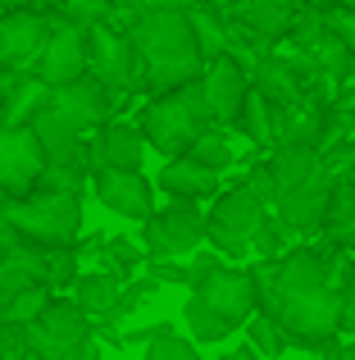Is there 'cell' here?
<instances>
[{
    "mask_svg": "<svg viewBox=\"0 0 355 360\" xmlns=\"http://www.w3.org/2000/svg\"><path fill=\"white\" fill-rule=\"evenodd\" d=\"M0 5H5V9H18V5H27V0H0Z\"/></svg>",
    "mask_w": 355,
    "mask_h": 360,
    "instance_id": "obj_39",
    "label": "cell"
},
{
    "mask_svg": "<svg viewBox=\"0 0 355 360\" xmlns=\"http://www.w3.org/2000/svg\"><path fill=\"white\" fill-rule=\"evenodd\" d=\"M87 73L96 82H105L109 91H123V87L137 82V51H133V41H128L123 32H114L105 18L87 27Z\"/></svg>",
    "mask_w": 355,
    "mask_h": 360,
    "instance_id": "obj_10",
    "label": "cell"
},
{
    "mask_svg": "<svg viewBox=\"0 0 355 360\" xmlns=\"http://www.w3.org/2000/svg\"><path fill=\"white\" fill-rule=\"evenodd\" d=\"M51 306V297H46V288H32V292H18V297L0 301V324H32L41 310Z\"/></svg>",
    "mask_w": 355,
    "mask_h": 360,
    "instance_id": "obj_29",
    "label": "cell"
},
{
    "mask_svg": "<svg viewBox=\"0 0 355 360\" xmlns=\"http://www.w3.org/2000/svg\"><path fill=\"white\" fill-rule=\"evenodd\" d=\"M32 69L46 87H64V82L82 78L87 73V27L73 18H51V32H46V46Z\"/></svg>",
    "mask_w": 355,
    "mask_h": 360,
    "instance_id": "obj_7",
    "label": "cell"
},
{
    "mask_svg": "<svg viewBox=\"0 0 355 360\" xmlns=\"http://www.w3.org/2000/svg\"><path fill=\"white\" fill-rule=\"evenodd\" d=\"M160 187L173 201H205V196L219 192V169L201 165V160H192V155H173L160 174Z\"/></svg>",
    "mask_w": 355,
    "mask_h": 360,
    "instance_id": "obj_18",
    "label": "cell"
},
{
    "mask_svg": "<svg viewBox=\"0 0 355 360\" xmlns=\"http://www.w3.org/2000/svg\"><path fill=\"white\" fill-rule=\"evenodd\" d=\"M278 115H287V110H274L255 87H250V91H246V101H241L237 123L246 128V137H250V141H260V146H264V141H274V137H278Z\"/></svg>",
    "mask_w": 355,
    "mask_h": 360,
    "instance_id": "obj_26",
    "label": "cell"
},
{
    "mask_svg": "<svg viewBox=\"0 0 355 360\" xmlns=\"http://www.w3.org/2000/svg\"><path fill=\"white\" fill-rule=\"evenodd\" d=\"M205 123L187 110V101L178 96V91H164L160 101H151L146 105V115H142V137H146V146H155V150H164V155H187L192 150V141H196V132H201Z\"/></svg>",
    "mask_w": 355,
    "mask_h": 360,
    "instance_id": "obj_8",
    "label": "cell"
},
{
    "mask_svg": "<svg viewBox=\"0 0 355 360\" xmlns=\"http://www.w3.org/2000/svg\"><path fill=\"white\" fill-rule=\"evenodd\" d=\"M333 192H337V178H333L328 169H319V174H310L305 183L283 187V192H278V214H283L287 229L314 233V229H323V224H328Z\"/></svg>",
    "mask_w": 355,
    "mask_h": 360,
    "instance_id": "obj_12",
    "label": "cell"
},
{
    "mask_svg": "<svg viewBox=\"0 0 355 360\" xmlns=\"http://www.w3.org/2000/svg\"><path fill=\"white\" fill-rule=\"evenodd\" d=\"M46 174V150L32 128H0V192L32 196Z\"/></svg>",
    "mask_w": 355,
    "mask_h": 360,
    "instance_id": "obj_9",
    "label": "cell"
},
{
    "mask_svg": "<svg viewBox=\"0 0 355 360\" xmlns=\"http://www.w3.org/2000/svg\"><path fill=\"white\" fill-rule=\"evenodd\" d=\"M91 187H96V201L105 205V210L123 214V219H151V183H146L142 169H91Z\"/></svg>",
    "mask_w": 355,
    "mask_h": 360,
    "instance_id": "obj_13",
    "label": "cell"
},
{
    "mask_svg": "<svg viewBox=\"0 0 355 360\" xmlns=\"http://www.w3.org/2000/svg\"><path fill=\"white\" fill-rule=\"evenodd\" d=\"M296 5H310V9H319V5H323V0H296Z\"/></svg>",
    "mask_w": 355,
    "mask_h": 360,
    "instance_id": "obj_40",
    "label": "cell"
},
{
    "mask_svg": "<svg viewBox=\"0 0 355 360\" xmlns=\"http://www.w3.org/2000/svg\"><path fill=\"white\" fill-rule=\"evenodd\" d=\"M274 183H278V192L283 187H296V183H305L310 174H319V146H310V141H283L278 146V155H274Z\"/></svg>",
    "mask_w": 355,
    "mask_h": 360,
    "instance_id": "obj_22",
    "label": "cell"
},
{
    "mask_svg": "<svg viewBox=\"0 0 355 360\" xmlns=\"http://www.w3.org/2000/svg\"><path fill=\"white\" fill-rule=\"evenodd\" d=\"M0 219L18 233V242H32L41 251L51 246H73L82 229V196L78 192H32L9 196Z\"/></svg>",
    "mask_w": 355,
    "mask_h": 360,
    "instance_id": "obj_3",
    "label": "cell"
},
{
    "mask_svg": "<svg viewBox=\"0 0 355 360\" xmlns=\"http://www.w3.org/2000/svg\"><path fill=\"white\" fill-rule=\"evenodd\" d=\"M119 292H123V283H119V274H109V269H100V274H82V278L73 283V301H78L87 315H100V319L114 310Z\"/></svg>",
    "mask_w": 355,
    "mask_h": 360,
    "instance_id": "obj_23",
    "label": "cell"
},
{
    "mask_svg": "<svg viewBox=\"0 0 355 360\" xmlns=\"http://www.w3.org/2000/svg\"><path fill=\"white\" fill-rule=\"evenodd\" d=\"M337 360H355V347H351V352H342V356H337Z\"/></svg>",
    "mask_w": 355,
    "mask_h": 360,
    "instance_id": "obj_42",
    "label": "cell"
},
{
    "mask_svg": "<svg viewBox=\"0 0 355 360\" xmlns=\"http://www.w3.org/2000/svg\"><path fill=\"white\" fill-rule=\"evenodd\" d=\"M51 105L60 110L73 128H96V123H105L114 101H109L105 82H96L91 73H82V78L64 82V87H51Z\"/></svg>",
    "mask_w": 355,
    "mask_h": 360,
    "instance_id": "obj_16",
    "label": "cell"
},
{
    "mask_svg": "<svg viewBox=\"0 0 355 360\" xmlns=\"http://www.w3.org/2000/svg\"><path fill=\"white\" fill-rule=\"evenodd\" d=\"M342 324L355 328V288H351V292H342Z\"/></svg>",
    "mask_w": 355,
    "mask_h": 360,
    "instance_id": "obj_36",
    "label": "cell"
},
{
    "mask_svg": "<svg viewBox=\"0 0 355 360\" xmlns=\"http://www.w3.org/2000/svg\"><path fill=\"white\" fill-rule=\"evenodd\" d=\"M187 18H192V37H196V51H201V60H219V55H228V32H223V23L210 14V9L196 5Z\"/></svg>",
    "mask_w": 355,
    "mask_h": 360,
    "instance_id": "obj_28",
    "label": "cell"
},
{
    "mask_svg": "<svg viewBox=\"0 0 355 360\" xmlns=\"http://www.w3.org/2000/svg\"><path fill=\"white\" fill-rule=\"evenodd\" d=\"M347 242H351V251H355V233H351V238H347Z\"/></svg>",
    "mask_w": 355,
    "mask_h": 360,
    "instance_id": "obj_44",
    "label": "cell"
},
{
    "mask_svg": "<svg viewBox=\"0 0 355 360\" xmlns=\"http://www.w3.org/2000/svg\"><path fill=\"white\" fill-rule=\"evenodd\" d=\"M205 242V214L196 210V201H173L169 210L146 219V260H169V255H187Z\"/></svg>",
    "mask_w": 355,
    "mask_h": 360,
    "instance_id": "obj_6",
    "label": "cell"
},
{
    "mask_svg": "<svg viewBox=\"0 0 355 360\" xmlns=\"http://www.w3.org/2000/svg\"><path fill=\"white\" fill-rule=\"evenodd\" d=\"M46 101H51V87H46L41 78H23L14 91H9V105H5V115H0V128H27Z\"/></svg>",
    "mask_w": 355,
    "mask_h": 360,
    "instance_id": "obj_25",
    "label": "cell"
},
{
    "mask_svg": "<svg viewBox=\"0 0 355 360\" xmlns=\"http://www.w3.org/2000/svg\"><path fill=\"white\" fill-rule=\"evenodd\" d=\"M142 360H201V352H196V342L178 338L173 328H155L151 347L142 352Z\"/></svg>",
    "mask_w": 355,
    "mask_h": 360,
    "instance_id": "obj_30",
    "label": "cell"
},
{
    "mask_svg": "<svg viewBox=\"0 0 355 360\" xmlns=\"http://www.w3.org/2000/svg\"><path fill=\"white\" fill-rule=\"evenodd\" d=\"M182 319H187V328H192L196 342H223V338L232 333L228 319H223V315H219V310H214L205 297H196V292H192V301H187Z\"/></svg>",
    "mask_w": 355,
    "mask_h": 360,
    "instance_id": "obj_27",
    "label": "cell"
},
{
    "mask_svg": "<svg viewBox=\"0 0 355 360\" xmlns=\"http://www.w3.org/2000/svg\"><path fill=\"white\" fill-rule=\"evenodd\" d=\"M250 347H255L264 360H274L283 352V328H278L269 315H250Z\"/></svg>",
    "mask_w": 355,
    "mask_h": 360,
    "instance_id": "obj_33",
    "label": "cell"
},
{
    "mask_svg": "<svg viewBox=\"0 0 355 360\" xmlns=\"http://www.w3.org/2000/svg\"><path fill=\"white\" fill-rule=\"evenodd\" d=\"M187 155L201 160V165H210V169H219V174L232 165V146L214 128H201V132H196V141H192V150H187Z\"/></svg>",
    "mask_w": 355,
    "mask_h": 360,
    "instance_id": "obj_31",
    "label": "cell"
},
{
    "mask_svg": "<svg viewBox=\"0 0 355 360\" xmlns=\"http://www.w3.org/2000/svg\"><path fill=\"white\" fill-rule=\"evenodd\" d=\"M91 338V319L78 301H51L27 324V352L36 360H73L82 342Z\"/></svg>",
    "mask_w": 355,
    "mask_h": 360,
    "instance_id": "obj_4",
    "label": "cell"
},
{
    "mask_svg": "<svg viewBox=\"0 0 355 360\" xmlns=\"http://www.w3.org/2000/svg\"><path fill=\"white\" fill-rule=\"evenodd\" d=\"M14 242H18V233L9 229L5 219H0V260H5V255H9V246H14Z\"/></svg>",
    "mask_w": 355,
    "mask_h": 360,
    "instance_id": "obj_37",
    "label": "cell"
},
{
    "mask_svg": "<svg viewBox=\"0 0 355 360\" xmlns=\"http://www.w3.org/2000/svg\"><path fill=\"white\" fill-rule=\"evenodd\" d=\"M237 18L250 37H278L296 23V0H241Z\"/></svg>",
    "mask_w": 355,
    "mask_h": 360,
    "instance_id": "obj_21",
    "label": "cell"
},
{
    "mask_svg": "<svg viewBox=\"0 0 355 360\" xmlns=\"http://www.w3.org/2000/svg\"><path fill=\"white\" fill-rule=\"evenodd\" d=\"M255 91L274 110H296L301 105V91H296L292 73H287V64H278V60H260L255 64Z\"/></svg>",
    "mask_w": 355,
    "mask_h": 360,
    "instance_id": "obj_24",
    "label": "cell"
},
{
    "mask_svg": "<svg viewBox=\"0 0 355 360\" xmlns=\"http://www.w3.org/2000/svg\"><path fill=\"white\" fill-rule=\"evenodd\" d=\"M333 5H342V9H355V0H333Z\"/></svg>",
    "mask_w": 355,
    "mask_h": 360,
    "instance_id": "obj_41",
    "label": "cell"
},
{
    "mask_svg": "<svg viewBox=\"0 0 355 360\" xmlns=\"http://www.w3.org/2000/svg\"><path fill=\"white\" fill-rule=\"evenodd\" d=\"M192 292L210 301L232 328L246 324V319L260 310V278H255V274H241V269H228V264H214Z\"/></svg>",
    "mask_w": 355,
    "mask_h": 360,
    "instance_id": "obj_11",
    "label": "cell"
},
{
    "mask_svg": "<svg viewBox=\"0 0 355 360\" xmlns=\"http://www.w3.org/2000/svg\"><path fill=\"white\" fill-rule=\"evenodd\" d=\"M5 201H9V196H5V192H0V214H5Z\"/></svg>",
    "mask_w": 355,
    "mask_h": 360,
    "instance_id": "obj_43",
    "label": "cell"
},
{
    "mask_svg": "<svg viewBox=\"0 0 355 360\" xmlns=\"http://www.w3.org/2000/svg\"><path fill=\"white\" fill-rule=\"evenodd\" d=\"M27 128H32V137L41 141L46 165H55V169H73V165H78V155H82L78 132H82V128H73V123L64 119L60 110L51 105V101H46V105L32 115V123H27Z\"/></svg>",
    "mask_w": 355,
    "mask_h": 360,
    "instance_id": "obj_17",
    "label": "cell"
},
{
    "mask_svg": "<svg viewBox=\"0 0 355 360\" xmlns=\"http://www.w3.org/2000/svg\"><path fill=\"white\" fill-rule=\"evenodd\" d=\"M96 246H100V255L109 260V274H119V278H123V274H133L137 260H142V246H133L128 238H100Z\"/></svg>",
    "mask_w": 355,
    "mask_h": 360,
    "instance_id": "obj_32",
    "label": "cell"
},
{
    "mask_svg": "<svg viewBox=\"0 0 355 360\" xmlns=\"http://www.w3.org/2000/svg\"><path fill=\"white\" fill-rule=\"evenodd\" d=\"M46 32H51V18L36 14V9L18 5L0 18V64L9 69H32L36 55L46 46Z\"/></svg>",
    "mask_w": 355,
    "mask_h": 360,
    "instance_id": "obj_14",
    "label": "cell"
},
{
    "mask_svg": "<svg viewBox=\"0 0 355 360\" xmlns=\"http://www.w3.org/2000/svg\"><path fill=\"white\" fill-rule=\"evenodd\" d=\"M32 288H51L46 283V251H32V242H14L9 255L0 260V301Z\"/></svg>",
    "mask_w": 355,
    "mask_h": 360,
    "instance_id": "obj_19",
    "label": "cell"
},
{
    "mask_svg": "<svg viewBox=\"0 0 355 360\" xmlns=\"http://www.w3.org/2000/svg\"><path fill=\"white\" fill-rule=\"evenodd\" d=\"M128 41L137 51V64H146V82L160 91H178L205 69L192 37V18L182 9H137L128 23Z\"/></svg>",
    "mask_w": 355,
    "mask_h": 360,
    "instance_id": "obj_2",
    "label": "cell"
},
{
    "mask_svg": "<svg viewBox=\"0 0 355 360\" xmlns=\"http://www.w3.org/2000/svg\"><path fill=\"white\" fill-rule=\"evenodd\" d=\"M201 87H205V101H210V119H214V123H237L241 101H246V91H250L246 69H241L237 60H228V55H219V60H205Z\"/></svg>",
    "mask_w": 355,
    "mask_h": 360,
    "instance_id": "obj_15",
    "label": "cell"
},
{
    "mask_svg": "<svg viewBox=\"0 0 355 360\" xmlns=\"http://www.w3.org/2000/svg\"><path fill=\"white\" fill-rule=\"evenodd\" d=\"M260 306L296 342H328L342 328V292L333 288V264L314 251H296L274 269H260Z\"/></svg>",
    "mask_w": 355,
    "mask_h": 360,
    "instance_id": "obj_1",
    "label": "cell"
},
{
    "mask_svg": "<svg viewBox=\"0 0 355 360\" xmlns=\"http://www.w3.org/2000/svg\"><path fill=\"white\" fill-rule=\"evenodd\" d=\"M219 360H264V356H260L255 347L246 342V347H237V352H228V356H219Z\"/></svg>",
    "mask_w": 355,
    "mask_h": 360,
    "instance_id": "obj_38",
    "label": "cell"
},
{
    "mask_svg": "<svg viewBox=\"0 0 355 360\" xmlns=\"http://www.w3.org/2000/svg\"><path fill=\"white\" fill-rule=\"evenodd\" d=\"M196 5L201 0H142V9H182V14H192Z\"/></svg>",
    "mask_w": 355,
    "mask_h": 360,
    "instance_id": "obj_35",
    "label": "cell"
},
{
    "mask_svg": "<svg viewBox=\"0 0 355 360\" xmlns=\"http://www.w3.org/2000/svg\"><path fill=\"white\" fill-rule=\"evenodd\" d=\"M264 205L269 201H260L246 183L223 192L219 201H214L210 219H205V238L219 246L223 255H241L250 246V238L260 233V224H264Z\"/></svg>",
    "mask_w": 355,
    "mask_h": 360,
    "instance_id": "obj_5",
    "label": "cell"
},
{
    "mask_svg": "<svg viewBox=\"0 0 355 360\" xmlns=\"http://www.w3.org/2000/svg\"><path fill=\"white\" fill-rule=\"evenodd\" d=\"M146 160V137L142 128H128V123H109L96 141V169L109 165V169H142Z\"/></svg>",
    "mask_w": 355,
    "mask_h": 360,
    "instance_id": "obj_20",
    "label": "cell"
},
{
    "mask_svg": "<svg viewBox=\"0 0 355 360\" xmlns=\"http://www.w3.org/2000/svg\"><path fill=\"white\" fill-rule=\"evenodd\" d=\"M323 23L333 27V37H337V41L347 46V51H351V60H355V9H342V5H333Z\"/></svg>",
    "mask_w": 355,
    "mask_h": 360,
    "instance_id": "obj_34",
    "label": "cell"
}]
</instances>
